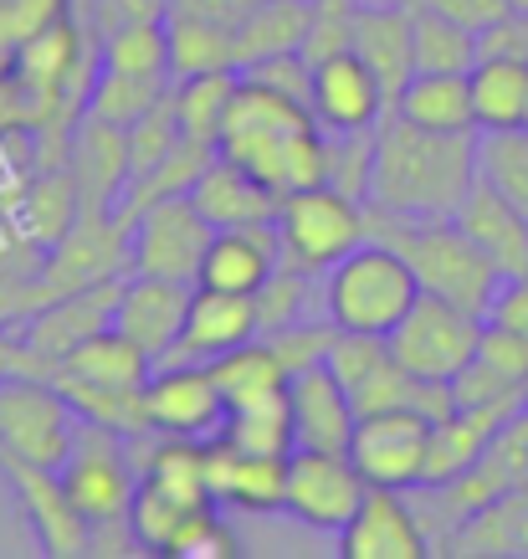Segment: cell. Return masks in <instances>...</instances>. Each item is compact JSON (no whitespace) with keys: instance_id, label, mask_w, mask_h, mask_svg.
I'll list each match as a JSON object with an SVG mask.
<instances>
[{"instance_id":"1","label":"cell","mask_w":528,"mask_h":559,"mask_svg":"<svg viewBox=\"0 0 528 559\" xmlns=\"http://www.w3.org/2000/svg\"><path fill=\"white\" fill-rule=\"evenodd\" d=\"M221 154L247 165L277 195L328 180V129L313 119V108L292 93L252 83L247 72L231 93V108H226Z\"/></svg>"},{"instance_id":"2","label":"cell","mask_w":528,"mask_h":559,"mask_svg":"<svg viewBox=\"0 0 528 559\" xmlns=\"http://www.w3.org/2000/svg\"><path fill=\"white\" fill-rule=\"evenodd\" d=\"M478 180V134L416 129L400 114L375 123V165L364 201L395 216H457Z\"/></svg>"},{"instance_id":"3","label":"cell","mask_w":528,"mask_h":559,"mask_svg":"<svg viewBox=\"0 0 528 559\" xmlns=\"http://www.w3.org/2000/svg\"><path fill=\"white\" fill-rule=\"evenodd\" d=\"M364 231L406 257L410 272L421 277V293L452 298L467 313L488 319V308L503 288V272L452 216H395V211L364 201Z\"/></svg>"},{"instance_id":"4","label":"cell","mask_w":528,"mask_h":559,"mask_svg":"<svg viewBox=\"0 0 528 559\" xmlns=\"http://www.w3.org/2000/svg\"><path fill=\"white\" fill-rule=\"evenodd\" d=\"M421 298V277L385 241L364 237L324 272V313L355 334H391Z\"/></svg>"},{"instance_id":"5","label":"cell","mask_w":528,"mask_h":559,"mask_svg":"<svg viewBox=\"0 0 528 559\" xmlns=\"http://www.w3.org/2000/svg\"><path fill=\"white\" fill-rule=\"evenodd\" d=\"M273 226H277V241H283V262L298 272H313V277H324L344 252H355L359 241L370 237L364 231V201L344 195L328 180L283 195Z\"/></svg>"},{"instance_id":"6","label":"cell","mask_w":528,"mask_h":559,"mask_svg":"<svg viewBox=\"0 0 528 559\" xmlns=\"http://www.w3.org/2000/svg\"><path fill=\"white\" fill-rule=\"evenodd\" d=\"M482 323H488L482 313H467V308L452 304V298L421 293V298L410 304V313L395 323L385 340H391V355L400 359L410 374L452 385V380L478 359Z\"/></svg>"},{"instance_id":"7","label":"cell","mask_w":528,"mask_h":559,"mask_svg":"<svg viewBox=\"0 0 528 559\" xmlns=\"http://www.w3.org/2000/svg\"><path fill=\"white\" fill-rule=\"evenodd\" d=\"M77 441V411L47 374L0 380V452H16L41 467H62Z\"/></svg>"},{"instance_id":"8","label":"cell","mask_w":528,"mask_h":559,"mask_svg":"<svg viewBox=\"0 0 528 559\" xmlns=\"http://www.w3.org/2000/svg\"><path fill=\"white\" fill-rule=\"evenodd\" d=\"M129 437L108 431V426H93V421H77V441H72L68 462L57 467L68 498L77 503L93 528H113L129 519V503H134V488L139 477L129 467Z\"/></svg>"},{"instance_id":"9","label":"cell","mask_w":528,"mask_h":559,"mask_svg":"<svg viewBox=\"0 0 528 559\" xmlns=\"http://www.w3.org/2000/svg\"><path fill=\"white\" fill-rule=\"evenodd\" d=\"M216 237V226L195 211L190 195H165L149 201L129 221V267L154 272V277H180L195 283L205 262V247Z\"/></svg>"},{"instance_id":"10","label":"cell","mask_w":528,"mask_h":559,"mask_svg":"<svg viewBox=\"0 0 528 559\" xmlns=\"http://www.w3.org/2000/svg\"><path fill=\"white\" fill-rule=\"evenodd\" d=\"M427 437H431V416L410 406L391 411H364L349 441V457L364 473L370 488H395V492H416L421 473H427Z\"/></svg>"},{"instance_id":"11","label":"cell","mask_w":528,"mask_h":559,"mask_svg":"<svg viewBox=\"0 0 528 559\" xmlns=\"http://www.w3.org/2000/svg\"><path fill=\"white\" fill-rule=\"evenodd\" d=\"M370 492L364 473L355 467L349 452H319V447H292L288 457V492H283V513L298 524L339 534L355 519L359 498Z\"/></svg>"},{"instance_id":"12","label":"cell","mask_w":528,"mask_h":559,"mask_svg":"<svg viewBox=\"0 0 528 559\" xmlns=\"http://www.w3.org/2000/svg\"><path fill=\"white\" fill-rule=\"evenodd\" d=\"M0 473L16 492L21 513L32 524V539L41 555L72 559V555H93V524H87L77 503L68 498L57 467H41V462H26L16 452H0Z\"/></svg>"},{"instance_id":"13","label":"cell","mask_w":528,"mask_h":559,"mask_svg":"<svg viewBox=\"0 0 528 559\" xmlns=\"http://www.w3.org/2000/svg\"><path fill=\"white\" fill-rule=\"evenodd\" d=\"M308 108H313V119L324 123L328 134H359V129H375L391 114V98H385V83L375 78V68L349 47L324 57V62H313Z\"/></svg>"},{"instance_id":"14","label":"cell","mask_w":528,"mask_h":559,"mask_svg":"<svg viewBox=\"0 0 528 559\" xmlns=\"http://www.w3.org/2000/svg\"><path fill=\"white\" fill-rule=\"evenodd\" d=\"M339 555L344 559H427L431 534L406 492L370 488L359 498L355 519L339 528Z\"/></svg>"},{"instance_id":"15","label":"cell","mask_w":528,"mask_h":559,"mask_svg":"<svg viewBox=\"0 0 528 559\" xmlns=\"http://www.w3.org/2000/svg\"><path fill=\"white\" fill-rule=\"evenodd\" d=\"M154 431L165 437H216L226 421V401L211 365H159L144 385Z\"/></svg>"},{"instance_id":"16","label":"cell","mask_w":528,"mask_h":559,"mask_svg":"<svg viewBox=\"0 0 528 559\" xmlns=\"http://www.w3.org/2000/svg\"><path fill=\"white\" fill-rule=\"evenodd\" d=\"M190 293H195V283L134 272V277H123V288H119L113 329L129 334V340L159 365V359L180 344V329H185V313H190Z\"/></svg>"},{"instance_id":"17","label":"cell","mask_w":528,"mask_h":559,"mask_svg":"<svg viewBox=\"0 0 528 559\" xmlns=\"http://www.w3.org/2000/svg\"><path fill=\"white\" fill-rule=\"evenodd\" d=\"M119 288L123 277H108V283H93V288H77V293H62V298H51L47 308H36L32 319H26V349L41 355L57 370L62 359L87 344L93 334L103 329H113V308H119Z\"/></svg>"},{"instance_id":"18","label":"cell","mask_w":528,"mask_h":559,"mask_svg":"<svg viewBox=\"0 0 528 559\" xmlns=\"http://www.w3.org/2000/svg\"><path fill=\"white\" fill-rule=\"evenodd\" d=\"M256 334H262V329H256V304L247 293H221V288H201V283H195L180 344H175L159 365H211L216 355L256 340Z\"/></svg>"},{"instance_id":"19","label":"cell","mask_w":528,"mask_h":559,"mask_svg":"<svg viewBox=\"0 0 528 559\" xmlns=\"http://www.w3.org/2000/svg\"><path fill=\"white\" fill-rule=\"evenodd\" d=\"M288 416H292V447H319V452H349L359 426L355 401L334 380L328 365L298 370L288 380Z\"/></svg>"},{"instance_id":"20","label":"cell","mask_w":528,"mask_h":559,"mask_svg":"<svg viewBox=\"0 0 528 559\" xmlns=\"http://www.w3.org/2000/svg\"><path fill=\"white\" fill-rule=\"evenodd\" d=\"M68 170L77 180L83 211H113L129 190V129L83 114L68 144Z\"/></svg>"},{"instance_id":"21","label":"cell","mask_w":528,"mask_h":559,"mask_svg":"<svg viewBox=\"0 0 528 559\" xmlns=\"http://www.w3.org/2000/svg\"><path fill=\"white\" fill-rule=\"evenodd\" d=\"M349 47L375 68V78L385 83V98H400V87L416 72V26H410L406 0H359L355 11V36Z\"/></svg>"},{"instance_id":"22","label":"cell","mask_w":528,"mask_h":559,"mask_svg":"<svg viewBox=\"0 0 528 559\" xmlns=\"http://www.w3.org/2000/svg\"><path fill=\"white\" fill-rule=\"evenodd\" d=\"M283 267V241L277 226H216V237L205 247L201 262V288H221V293H247L252 298L273 272Z\"/></svg>"},{"instance_id":"23","label":"cell","mask_w":528,"mask_h":559,"mask_svg":"<svg viewBox=\"0 0 528 559\" xmlns=\"http://www.w3.org/2000/svg\"><path fill=\"white\" fill-rule=\"evenodd\" d=\"M190 201L211 226H273L283 195L273 186H262L247 165L216 154L201 170V180L190 186Z\"/></svg>"},{"instance_id":"24","label":"cell","mask_w":528,"mask_h":559,"mask_svg":"<svg viewBox=\"0 0 528 559\" xmlns=\"http://www.w3.org/2000/svg\"><path fill=\"white\" fill-rule=\"evenodd\" d=\"M288 457L241 452L231 441L211 437V498L247 513H277L283 509V492H288Z\"/></svg>"},{"instance_id":"25","label":"cell","mask_w":528,"mask_h":559,"mask_svg":"<svg viewBox=\"0 0 528 559\" xmlns=\"http://www.w3.org/2000/svg\"><path fill=\"white\" fill-rule=\"evenodd\" d=\"M452 221L493 257L503 277H528V216L513 211L488 180H472V190L461 195Z\"/></svg>"},{"instance_id":"26","label":"cell","mask_w":528,"mask_h":559,"mask_svg":"<svg viewBox=\"0 0 528 559\" xmlns=\"http://www.w3.org/2000/svg\"><path fill=\"white\" fill-rule=\"evenodd\" d=\"M391 114H400L416 129H436V134H478L467 72H410V83L400 87Z\"/></svg>"},{"instance_id":"27","label":"cell","mask_w":528,"mask_h":559,"mask_svg":"<svg viewBox=\"0 0 528 559\" xmlns=\"http://www.w3.org/2000/svg\"><path fill=\"white\" fill-rule=\"evenodd\" d=\"M211 374H216V385H221L226 411L277 406V401H288V380H292L283 355H277L262 334L237 344V349H226V355H216L211 359Z\"/></svg>"},{"instance_id":"28","label":"cell","mask_w":528,"mask_h":559,"mask_svg":"<svg viewBox=\"0 0 528 559\" xmlns=\"http://www.w3.org/2000/svg\"><path fill=\"white\" fill-rule=\"evenodd\" d=\"M51 374H68V380H83V385H113V390H144L154 374V359L139 349L129 334L119 329H103L87 344H77Z\"/></svg>"},{"instance_id":"29","label":"cell","mask_w":528,"mask_h":559,"mask_svg":"<svg viewBox=\"0 0 528 559\" xmlns=\"http://www.w3.org/2000/svg\"><path fill=\"white\" fill-rule=\"evenodd\" d=\"M165 36H170V78H201V72L237 68V32L221 26V21L170 11Z\"/></svg>"},{"instance_id":"30","label":"cell","mask_w":528,"mask_h":559,"mask_svg":"<svg viewBox=\"0 0 528 559\" xmlns=\"http://www.w3.org/2000/svg\"><path fill=\"white\" fill-rule=\"evenodd\" d=\"M308 21H313V0H256L252 16L237 26V72H247L262 57L303 47Z\"/></svg>"},{"instance_id":"31","label":"cell","mask_w":528,"mask_h":559,"mask_svg":"<svg viewBox=\"0 0 528 559\" xmlns=\"http://www.w3.org/2000/svg\"><path fill=\"white\" fill-rule=\"evenodd\" d=\"M472 78V114H478V134L488 129H524L528 108V62L513 57H478Z\"/></svg>"},{"instance_id":"32","label":"cell","mask_w":528,"mask_h":559,"mask_svg":"<svg viewBox=\"0 0 528 559\" xmlns=\"http://www.w3.org/2000/svg\"><path fill=\"white\" fill-rule=\"evenodd\" d=\"M241 72H201V78H175L170 98H175V119H180V134L190 139H211L221 144V123L226 108H231V93H237Z\"/></svg>"},{"instance_id":"33","label":"cell","mask_w":528,"mask_h":559,"mask_svg":"<svg viewBox=\"0 0 528 559\" xmlns=\"http://www.w3.org/2000/svg\"><path fill=\"white\" fill-rule=\"evenodd\" d=\"M83 216V201H77V180H72L68 165H51V170L36 175L32 195L21 201V226L36 247H51L72 231V221Z\"/></svg>"},{"instance_id":"34","label":"cell","mask_w":528,"mask_h":559,"mask_svg":"<svg viewBox=\"0 0 528 559\" xmlns=\"http://www.w3.org/2000/svg\"><path fill=\"white\" fill-rule=\"evenodd\" d=\"M410 26H416V72H472L478 68V32H467L461 21L431 11V5H410Z\"/></svg>"},{"instance_id":"35","label":"cell","mask_w":528,"mask_h":559,"mask_svg":"<svg viewBox=\"0 0 528 559\" xmlns=\"http://www.w3.org/2000/svg\"><path fill=\"white\" fill-rule=\"evenodd\" d=\"M170 83H175V78H144V72L98 68L93 93H87V114H93V119H103V123H119V129H129V123H139L154 103L170 93Z\"/></svg>"},{"instance_id":"36","label":"cell","mask_w":528,"mask_h":559,"mask_svg":"<svg viewBox=\"0 0 528 559\" xmlns=\"http://www.w3.org/2000/svg\"><path fill=\"white\" fill-rule=\"evenodd\" d=\"M478 180L528 216V129H488L478 134Z\"/></svg>"},{"instance_id":"37","label":"cell","mask_w":528,"mask_h":559,"mask_svg":"<svg viewBox=\"0 0 528 559\" xmlns=\"http://www.w3.org/2000/svg\"><path fill=\"white\" fill-rule=\"evenodd\" d=\"M98 57H103V68H113V72L170 78V36H165V21H144V26L108 32Z\"/></svg>"},{"instance_id":"38","label":"cell","mask_w":528,"mask_h":559,"mask_svg":"<svg viewBox=\"0 0 528 559\" xmlns=\"http://www.w3.org/2000/svg\"><path fill=\"white\" fill-rule=\"evenodd\" d=\"M221 441L241 447V452H267V457H288L292 452V416H288V401L277 406H247V411H226Z\"/></svg>"},{"instance_id":"39","label":"cell","mask_w":528,"mask_h":559,"mask_svg":"<svg viewBox=\"0 0 528 559\" xmlns=\"http://www.w3.org/2000/svg\"><path fill=\"white\" fill-rule=\"evenodd\" d=\"M308 288H313V272H298V267H283L252 293L256 304V329H262V340L267 334H283L292 323H303V308H308Z\"/></svg>"},{"instance_id":"40","label":"cell","mask_w":528,"mask_h":559,"mask_svg":"<svg viewBox=\"0 0 528 559\" xmlns=\"http://www.w3.org/2000/svg\"><path fill=\"white\" fill-rule=\"evenodd\" d=\"M370 165H375V129L359 134H328V186L364 201L370 195Z\"/></svg>"},{"instance_id":"41","label":"cell","mask_w":528,"mask_h":559,"mask_svg":"<svg viewBox=\"0 0 528 559\" xmlns=\"http://www.w3.org/2000/svg\"><path fill=\"white\" fill-rule=\"evenodd\" d=\"M165 555L170 559H231L237 555V539H231V528L221 524V513L211 503V509H195L185 524L175 528Z\"/></svg>"},{"instance_id":"42","label":"cell","mask_w":528,"mask_h":559,"mask_svg":"<svg viewBox=\"0 0 528 559\" xmlns=\"http://www.w3.org/2000/svg\"><path fill=\"white\" fill-rule=\"evenodd\" d=\"M355 11H359V0H313V21H308V36H303L308 62H324L334 51H349Z\"/></svg>"},{"instance_id":"43","label":"cell","mask_w":528,"mask_h":559,"mask_svg":"<svg viewBox=\"0 0 528 559\" xmlns=\"http://www.w3.org/2000/svg\"><path fill=\"white\" fill-rule=\"evenodd\" d=\"M334 340H339V323H334V319H324V323H292V329H283V334H267V344H273L277 355H283V365H288V374L324 365L328 349H334Z\"/></svg>"},{"instance_id":"44","label":"cell","mask_w":528,"mask_h":559,"mask_svg":"<svg viewBox=\"0 0 528 559\" xmlns=\"http://www.w3.org/2000/svg\"><path fill=\"white\" fill-rule=\"evenodd\" d=\"M72 11L98 36H108V32H123V26L165 21L170 16V0H72Z\"/></svg>"},{"instance_id":"45","label":"cell","mask_w":528,"mask_h":559,"mask_svg":"<svg viewBox=\"0 0 528 559\" xmlns=\"http://www.w3.org/2000/svg\"><path fill=\"white\" fill-rule=\"evenodd\" d=\"M478 359H482V365H493L497 374L518 380V385H528V334H518V329H503V323H482Z\"/></svg>"},{"instance_id":"46","label":"cell","mask_w":528,"mask_h":559,"mask_svg":"<svg viewBox=\"0 0 528 559\" xmlns=\"http://www.w3.org/2000/svg\"><path fill=\"white\" fill-rule=\"evenodd\" d=\"M247 78H252V83L277 87V93H292V98L308 103V87H313V62L303 57V47H292V51H277V57L252 62V68H247Z\"/></svg>"},{"instance_id":"47","label":"cell","mask_w":528,"mask_h":559,"mask_svg":"<svg viewBox=\"0 0 528 559\" xmlns=\"http://www.w3.org/2000/svg\"><path fill=\"white\" fill-rule=\"evenodd\" d=\"M478 57H513V62H528V16L524 11H508V16L493 21L488 32H478Z\"/></svg>"},{"instance_id":"48","label":"cell","mask_w":528,"mask_h":559,"mask_svg":"<svg viewBox=\"0 0 528 559\" xmlns=\"http://www.w3.org/2000/svg\"><path fill=\"white\" fill-rule=\"evenodd\" d=\"M406 5H431V11L461 21L467 32H488L493 21H503L513 11L508 0H406Z\"/></svg>"},{"instance_id":"49","label":"cell","mask_w":528,"mask_h":559,"mask_svg":"<svg viewBox=\"0 0 528 559\" xmlns=\"http://www.w3.org/2000/svg\"><path fill=\"white\" fill-rule=\"evenodd\" d=\"M488 323L528 334V277H503V288H497L493 308H488Z\"/></svg>"},{"instance_id":"50","label":"cell","mask_w":528,"mask_h":559,"mask_svg":"<svg viewBox=\"0 0 528 559\" xmlns=\"http://www.w3.org/2000/svg\"><path fill=\"white\" fill-rule=\"evenodd\" d=\"M11 68H16V41H11L5 32H0V78H5Z\"/></svg>"},{"instance_id":"51","label":"cell","mask_w":528,"mask_h":559,"mask_svg":"<svg viewBox=\"0 0 528 559\" xmlns=\"http://www.w3.org/2000/svg\"><path fill=\"white\" fill-rule=\"evenodd\" d=\"M508 5H513V11H524V16H528V0H508Z\"/></svg>"},{"instance_id":"52","label":"cell","mask_w":528,"mask_h":559,"mask_svg":"<svg viewBox=\"0 0 528 559\" xmlns=\"http://www.w3.org/2000/svg\"><path fill=\"white\" fill-rule=\"evenodd\" d=\"M524 129H528V108H524Z\"/></svg>"}]
</instances>
